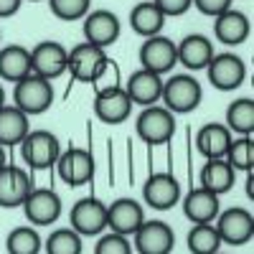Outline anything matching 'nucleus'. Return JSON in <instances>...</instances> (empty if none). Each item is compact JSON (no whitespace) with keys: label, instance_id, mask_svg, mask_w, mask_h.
<instances>
[{"label":"nucleus","instance_id":"1","mask_svg":"<svg viewBox=\"0 0 254 254\" xmlns=\"http://www.w3.org/2000/svg\"><path fill=\"white\" fill-rule=\"evenodd\" d=\"M203 99V87L201 81L186 71V74H173L171 79H163V107L173 115H188L193 112Z\"/></svg>","mask_w":254,"mask_h":254},{"label":"nucleus","instance_id":"2","mask_svg":"<svg viewBox=\"0 0 254 254\" xmlns=\"http://www.w3.org/2000/svg\"><path fill=\"white\" fill-rule=\"evenodd\" d=\"M18 147H20L23 163L28 168H33V171H49V168H54L64 150L61 140L49 130H31Z\"/></svg>","mask_w":254,"mask_h":254},{"label":"nucleus","instance_id":"3","mask_svg":"<svg viewBox=\"0 0 254 254\" xmlns=\"http://www.w3.org/2000/svg\"><path fill=\"white\" fill-rule=\"evenodd\" d=\"M135 132L145 145H165L176 135V115L168 112L163 104H153V107H142L135 122Z\"/></svg>","mask_w":254,"mask_h":254},{"label":"nucleus","instance_id":"4","mask_svg":"<svg viewBox=\"0 0 254 254\" xmlns=\"http://www.w3.org/2000/svg\"><path fill=\"white\" fill-rule=\"evenodd\" d=\"M13 104L20 112H26L28 117L44 115L54 104V87H51V81L44 79V76L28 74L26 79H20L13 87Z\"/></svg>","mask_w":254,"mask_h":254},{"label":"nucleus","instance_id":"5","mask_svg":"<svg viewBox=\"0 0 254 254\" xmlns=\"http://www.w3.org/2000/svg\"><path fill=\"white\" fill-rule=\"evenodd\" d=\"M214 226L221 237V244L226 247H244L254 237V216L249 208H242V206L221 208Z\"/></svg>","mask_w":254,"mask_h":254},{"label":"nucleus","instance_id":"6","mask_svg":"<svg viewBox=\"0 0 254 254\" xmlns=\"http://www.w3.org/2000/svg\"><path fill=\"white\" fill-rule=\"evenodd\" d=\"M203 71L208 74L211 87H216L219 92H231V89H239L244 84L247 64L234 51H221V54H214V59L208 61V66Z\"/></svg>","mask_w":254,"mask_h":254},{"label":"nucleus","instance_id":"7","mask_svg":"<svg viewBox=\"0 0 254 254\" xmlns=\"http://www.w3.org/2000/svg\"><path fill=\"white\" fill-rule=\"evenodd\" d=\"M69 221L79 237H99L107 231V203L97 196H84L71 206Z\"/></svg>","mask_w":254,"mask_h":254},{"label":"nucleus","instance_id":"8","mask_svg":"<svg viewBox=\"0 0 254 254\" xmlns=\"http://www.w3.org/2000/svg\"><path fill=\"white\" fill-rule=\"evenodd\" d=\"M54 168L59 178L71 188L87 186L94 178V158L87 147H66V150H61Z\"/></svg>","mask_w":254,"mask_h":254},{"label":"nucleus","instance_id":"9","mask_svg":"<svg viewBox=\"0 0 254 254\" xmlns=\"http://www.w3.org/2000/svg\"><path fill=\"white\" fill-rule=\"evenodd\" d=\"M23 214L28 219L31 226L36 229H44V226H51L59 221L61 216V196L56 193L54 188H31L28 198L23 201Z\"/></svg>","mask_w":254,"mask_h":254},{"label":"nucleus","instance_id":"10","mask_svg":"<svg viewBox=\"0 0 254 254\" xmlns=\"http://www.w3.org/2000/svg\"><path fill=\"white\" fill-rule=\"evenodd\" d=\"M176 249V231L165 221H142V226L132 234V252L137 254H171Z\"/></svg>","mask_w":254,"mask_h":254},{"label":"nucleus","instance_id":"11","mask_svg":"<svg viewBox=\"0 0 254 254\" xmlns=\"http://www.w3.org/2000/svg\"><path fill=\"white\" fill-rule=\"evenodd\" d=\"M137 56H140V69H147V71H153L158 76H163V74L171 71L173 66H178L176 41L163 36V33L145 38Z\"/></svg>","mask_w":254,"mask_h":254},{"label":"nucleus","instance_id":"12","mask_svg":"<svg viewBox=\"0 0 254 254\" xmlns=\"http://www.w3.org/2000/svg\"><path fill=\"white\" fill-rule=\"evenodd\" d=\"M183 188L173 173H153L142 183V203L155 211H168L181 203Z\"/></svg>","mask_w":254,"mask_h":254},{"label":"nucleus","instance_id":"13","mask_svg":"<svg viewBox=\"0 0 254 254\" xmlns=\"http://www.w3.org/2000/svg\"><path fill=\"white\" fill-rule=\"evenodd\" d=\"M69 49H64L59 41H41L36 49H31V69L36 76H44L49 81L66 74Z\"/></svg>","mask_w":254,"mask_h":254},{"label":"nucleus","instance_id":"14","mask_svg":"<svg viewBox=\"0 0 254 254\" xmlns=\"http://www.w3.org/2000/svg\"><path fill=\"white\" fill-rule=\"evenodd\" d=\"M142 221H145V208L137 198L122 196V198H115L112 203H107V231H115V234H122V237H132L142 226Z\"/></svg>","mask_w":254,"mask_h":254},{"label":"nucleus","instance_id":"15","mask_svg":"<svg viewBox=\"0 0 254 254\" xmlns=\"http://www.w3.org/2000/svg\"><path fill=\"white\" fill-rule=\"evenodd\" d=\"M120 33H122V23L112 10L97 8V10H89L84 15V41L87 44L107 49L120 38Z\"/></svg>","mask_w":254,"mask_h":254},{"label":"nucleus","instance_id":"16","mask_svg":"<svg viewBox=\"0 0 254 254\" xmlns=\"http://www.w3.org/2000/svg\"><path fill=\"white\" fill-rule=\"evenodd\" d=\"M214 54H216L214 41L203 33H188L176 44L178 64L186 71H203L208 66V61L214 59Z\"/></svg>","mask_w":254,"mask_h":254},{"label":"nucleus","instance_id":"17","mask_svg":"<svg viewBox=\"0 0 254 254\" xmlns=\"http://www.w3.org/2000/svg\"><path fill=\"white\" fill-rule=\"evenodd\" d=\"M33 188V181L28 171L18 165H3L0 168V208H20Z\"/></svg>","mask_w":254,"mask_h":254},{"label":"nucleus","instance_id":"18","mask_svg":"<svg viewBox=\"0 0 254 254\" xmlns=\"http://www.w3.org/2000/svg\"><path fill=\"white\" fill-rule=\"evenodd\" d=\"M122 89L135 107H153V104H160V97H163V76L147 69H137L127 76Z\"/></svg>","mask_w":254,"mask_h":254},{"label":"nucleus","instance_id":"19","mask_svg":"<svg viewBox=\"0 0 254 254\" xmlns=\"http://www.w3.org/2000/svg\"><path fill=\"white\" fill-rule=\"evenodd\" d=\"M181 208L190 224H214L221 211V196L198 186L190 188L186 196H181Z\"/></svg>","mask_w":254,"mask_h":254},{"label":"nucleus","instance_id":"20","mask_svg":"<svg viewBox=\"0 0 254 254\" xmlns=\"http://www.w3.org/2000/svg\"><path fill=\"white\" fill-rule=\"evenodd\" d=\"M107 59V51L99 49V46H92L87 41L76 44L74 49H69V61H66V71L81 81V84H89L94 79V74L99 71V66Z\"/></svg>","mask_w":254,"mask_h":254},{"label":"nucleus","instance_id":"21","mask_svg":"<svg viewBox=\"0 0 254 254\" xmlns=\"http://www.w3.org/2000/svg\"><path fill=\"white\" fill-rule=\"evenodd\" d=\"M252 33V23H249V15L237 10V8H229L224 10L221 15L214 18V36L221 46H242L244 41L249 38Z\"/></svg>","mask_w":254,"mask_h":254},{"label":"nucleus","instance_id":"22","mask_svg":"<svg viewBox=\"0 0 254 254\" xmlns=\"http://www.w3.org/2000/svg\"><path fill=\"white\" fill-rule=\"evenodd\" d=\"M132 110H135V104L130 102V97L125 94V89L94 94V115L104 125H122V122H127L130 115H132Z\"/></svg>","mask_w":254,"mask_h":254},{"label":"nucleus","instance_id":"23","mask_svg":"<svg viewBox=\"0 0 254 254\" xmlns=\"http://www.w3.org/2000/svg\"><path fill=\"white\" fill-rule=\"evenodd\" d=\"M31 132V117L20 112L15 104H3L0 107V145L15 147L26 140Z\"/></svg>","mask_w":254,"mask_h":254},{"label":"nucleus","instance_id":"24","mask_svg":"<svg viewBox=\"0 0 254 254\" xmlns=\"http://www.w3.org/2000/svg\"><path fill=\"white\" fill-rule=\"evenodd\" d=\"M28 74H33V69H31V49L20 46V44L0 49V79L10 81V84H18Z\"/></svg>","mask_w":254,"mask_h":254},{"label":"nucleus","instance_id":"25","mask_svg":"<svg viewBox=\"0 0 254 254\" xmlns=\"http://www.w3.org/2000/svg\"><path fill=\"white\" fill-rule=\"evenodd\" d=\"M231 135L229 132V127L221 125V122H206L198 135H196V147H198V153L211 160V158H224L226 150H229V145H231Z\"/></svg>","mask_w":254,"mask_h":254},{"label":"nucleus","instance_id":"26","mask_svg":"<svg viewBox=\"0 0 254 254\" xmlns=\"http://www.w3.org/2000/svg\"><path fill=\"white\" fill-rule=\"evenodd\" d=\"M237 183V171L231 168L224 158H211L203 163L201 168V188L211 190L216 196H224L229 193Z\"/></svg>","mask_w":254,"mask_h":254},{"label":"nucleus","instance_id":"27","mask_svg":"<svg viewBox=\"0 0 254 254\" xmlns=\"http://www.w3.org/2000/svg\"><path fill=\"white\" fill-rule=\"evenodd\" d=\"M163 26H165V15L158 10L153 0H142V3H137L130 10V28L142 38L158 36L163 31Z\"/></svg>","mask_w":254,"mask_h":254},{"label":"nucleus","instance_id":"28","mask_svg":"<svg viewBox=\"0 0 254 254\" xmlns=\"http://www.w3.org/2000/svg\"><path fill=\"white\" fill-rule=\"evenodd\" d=\"M231 135L249 137L254 135V99L252 97H239L226 107V122Z\"/></svg>","mask_w":254,"mask_h":254},{"label":"nucleus","instance_id":"29","mask_svg":"<svg viewBox=\"0 0 254 254\" xmlns=\"http://www.w3.org/2000/svg\"><path fill=\"white\" fill-rule=\"evenodd\" d=\"M186 247L190 254H216L224 244L214 224H193V229L186 237Z\"/></svg>","mask_w":254,"mask_h":254},{"label":"nucleus","instance_id":"30","mask_svg":"<svg viewBox=\"0 0 254 254\" xmlns=\"http://www.w3.org/2000/svg\"><path fill=\"white\" fill-rule=\"evenodd\" d=\"M8 254H41L44 252V239H41L36 226H15L5 237Z\"/></svg>","mask_w":254,"mask_h":254},{"label":"nucleus","instance_id":"31","mask_svg":"<svg viewBox=\"0 0 254 254\" xmlns=\"http://www.w3.org/2000/svg\"><path fill=\"white\" fill-rule=\"evenodd\" d=\"M224 160L234 168L237 173H249L254 168V140H252V135L249 137H242V135L231 137V145H229Z\"/></svg>","mask_w":254,"mask_h":254},{"label":"nucleus","instance_id":"32","mask_svg":"<svg viewBox=\"0 0 254 254\" xmlns=\"http://www.w3.org/2000/svg\"><path fill=\"white\" fill-rule=\"evenodd\" d=\"M81 237L69 226V229H54L44 242L46 254H81Z\"/></svg>","mask_w":254,"mask_h":254},{"label":"nucleus","instance_id":"33","mask_svg":"<svg viewBox=\"0 0 254 254\" xmlns=\"http://www.w3.org/2000/svg\"><path fill=\"white\" fill-rule=\"evenodd\" d=\"M94 87V94H104V92H115L122 89V69L115 59H104V64L99 66V71L94 74V79L89 81Z\"/></svg>","mask_w":254,"mask_h":254},{"label":"nucleus","instance_id":"34","mask_svg":"<svg viewBox=\"0 0 254 254\" xmlns=\"http://www.w3.org/2000/svg\"><path fill=\"white\" fill-rule=\"evenodd\" d=\"M46 3H49L51 13L59 20H66V23H71V20H81L92 10V0H46Z\"/></svg>","mask_w":254,"mask_h":254},{"label":"nucleus","instance_id":"35","mask_svg":"<svg viewBox=\"0 0 254 254\" xmlns=\"http://www.w3.org/2000/svg\"><path fill=\"white\" fill-rule=\"evenodd\" d=\"M94 254H135V252H132L130 237L115 234V231H104V234H99V239H97Z\"/></svg>","mask_w":254,"mask_h":254},{"label":"nucleus","instance_id":"36","mask_svg":"<svg viewBox=\"0 0 254 254\" xmlns=\"http://www.w3.org/2000/svg\"><path fill=\"white\" fill-rule=\"evenodd\" d=\"M165 18H178L193 8V0H153Z\"/></svg>","mask_w":254,"mask_h":254},{"label":"nucleus","instance_id":"37","mask_svg":"<svg viewBox=\"0 0 254 254\" xmlns=\"http://www.w3.org/2000/svg\"><path fill=\"white\" fill-rule=\"evenodd\" d=\"M193 8L208 18H216L221 15L224 10L229 8H234V0H193Z\"/></svg>","mask_w":254,"mask_h":254},{"label":"nucleus","instance_id":"38","mask_svg":"<svg viewBox=\"0 0 254 254\" xmlns=\"http://www.w3.org/2000/svg\"><path fill=\"white\" fill-rule=\"evenodd\" d=\"M23 0H0V18H10L20 10Z\"/></svg>","mask_w":254,"mask_h":254},{"label":"nucleus","instance_id":"39","mask_svg":"<svg viewBox=\"0 0 254 254\" xmlns=\"http://www.w3.org/2000/svg\"><path fill=\"white\" fill-rule=\"evenodd\" d=\"M244 190H247V196H249V198H254V176H252V171L247 173V183H244Z\"/></svg>","mask_w":254,"mask_h":254},{"label":"nucleus","instance_id":"40","mask_svg":"<svg viewBox=\"0 0 254 254\" xmlns=\"http://www.w3.org/2000/svg\"><path fill=\"white\" fill-rule=\"evenodd\" d=\"M5 163H8V160H5V147H3V145H0V168H3Z\"/></svg>","mask_w":254,"mask_h":254},{"label":"nucleus","instance_id":"41","mask_svg":"<svg viewBox=\"0 0 254 254\" xmlns=\"http://www.w3.org/2000/svg\"><path fill=\"white\" fill-rule=\"evenodd\" d=\"M5 104V89H3V84H0V107Z\"/></svg>","mask_w":254,"mask_h":254},{"label":"nucleus","instance_id":"42","mask_svg":"<svg viewBox=\"0 0 254 254\" xmlns=\"http://www.w3.org/2000/svg\"><path fill=\"white\" fill-rule=\"evenodd\" d=\"M216 254H226V252H216Z\"/></svg>","mask_w":254,"mask_h":254},{"label":"nucleus","instance_id":"43","mask_svg":"<svg viewBox=\"0 0 254 254\" xmlns=\"http://www.w3.org/2000/svg\"><path fill=\"white\" fill-rule=\"evenodd\" d=\"M31 3H38V0H31Z\"/></svg>","mask_w":254,"mask_h":254},{"label":"nucleus","instance_id":"44","mask_svg":"<svg viewBox=\"0 0 254 254\" xmlns=\"http://www.w3.org/2000/svg\"><path fill=\"white\" fill-rule=\"evenodd\" d=\"M0 38H3V33H0Z\"/></svg>","mask_w":254,"mask_h":254}]
</instances>
